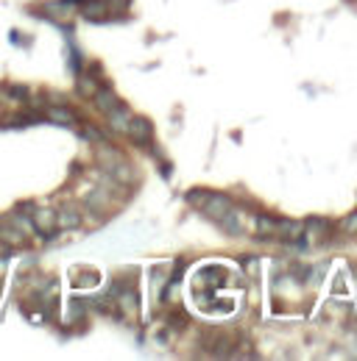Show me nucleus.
Here are the masks:
<instances>
[{
	"label": "nucleus",
	"mask_w": 357,
	"mask_h": 361,
	"mask_svg": "<svg viewBox=\"0 0 357 361\" xmlns=\"http://www.w3.org/2000/svg\"><path fill=\"white\" fill-rule=\"evenodd\" d=\"M341 231H344V233H349V236H357V211L355 214H349V217L341 222Z\"/></svg>",
	"instance_id": "obj_22"
},
{
	"label": "nucleus",
	"mask_w": 357,
	"mask_h": 361,
	"mask_svg": "<svg viewBox=\"0 0 357 361\" xmlns=\"http://www.w3.org/2000/svg\"><path fill=\"white\" fill-rule=\"evenodd\" d=\"M305 233L310 242H324L330 233H333V222L330 220H321V217H313L305 222Z\"/></svg>",
	"instance_id": "obj_13"
},
{
	"label": "nucleus",
	"mask_w": 357,
	"mask_h": 361,
	"mask_svg": "<svg viewBox=\"0 0 357 361\" xmlns=\"http://www.w3.org/2000/svg\"><path fill=\"white\" fill-rule=\"evenodd\" d=\"M56 225H59V231H75V228H81L84 225V208H81V203L64 200L56 208Z\"/></svg>",
	"instance_id": "obj_2"
},
{
	"label": "nucleus",
	"mask_w": 357,
	"mask_h": 361,
	"mask_svg": "<svg viewBox=\"0 0 357 361\" xmlns=\"http://www.w3.org/2000/svg\"><path fill=\"white\" fill-rule=\"evenodd\" d=\"M254 228H257V233H260V236H274V231H277V220H274V217L260 214V217H257V222H254Z\"/></svg>",
	"instance_id": "obj_18"
},
{
	"label": "nucleus",
	"mask_w": 357,
	"mask_h": 361,
	"mask_svg": "<svg viewBox=\"0 0 357 361\" xmlns=\"http://www.w3.org/2000/svg\"><path fill=\"white\" fill-rule=\"evenodd\" d=\"M31 225H34V233L39 239H53L59 233V225H56V208L50 206H36L31 211Z\"/></svg>",
	"instance_id": "obj_1"
},
{
	"label": "nucleus",
	"mask_w": 357,
	"mask_h": 361,
	"mask_svg": "<svg viewBox=\"0 0 357 361\" xmlns=\"http://www.w3.org/2000/svg\"><path fill=\"white\" fill-rule=\"evenodd\" d=\"M39 14L48 17L50 22H56V25H61V22L73 20L78 14V8L73 3H67V0H48V3L39 6Z\"/></svg>",
	"instance_id": "obj_4"
},
{
	"label": "nucleus",
	"mask_w": 357,
	"mask_h": 361,
	"mask_svg": "<svg viewBox=\"0 0 357 361\" xmlns=\"http://www.w3.org/2000/svg\"><path fill=\"white\" fill-rule=\"evenodd\" d=\"M101 89V67L92 64L89 72H75V95L84 98V100H92V95Z\"/></svg>",
	"instance_id": "obj_6"
},
{
	"label": "nucleus",
	"mask_w": 357,
	"mask_h": 361,
	"mask_svg": "<svg viewBox=\"0 0 357 361\" xmlns=\"http://www.w3.org/2000/svg\"><path fill=\"white\" fill-rule=\"evenodd\" d=\"M126 137H129L134 145H151V139H154V125H151L145 117H131V120H129V128H126Z\"/></svg>",
	"instance_id": "obj_8"
},
{
	"label": "nucleus",
	"mask_w": 357,
	"mask_h": 361,
	"mask_svg": "<svg viewBox=\"0 0 357 361\" xmlns=\"http://www.w3.org/2000/svg\"><path fill=\"white\" fill-rule=\"evenodd\" d=\"M78 14L84 17V20H89V22H103V20H109V3L106 0H87V3H81L78 6Z\"/></svg>",
	"instance_id": "obj_10"
},
{
	"label": "nucleus",
	"mask_w": 357,
	"mask_h": 361,
	"mask_svg": "<svg viewBox=\"0 0 357 361\" xmlns=\"http://www.w3.org/2000/svg\"><path fill=\"white\" fill-rule=\"evenodd\" d=\"M126 156L115 148V145H109V142H101V145H95V164L101 167V170H109L112 164H117V162H123Z\"/></svg>",
	"instance_id": "obj_11"
},
{
	"label": "nucleus",
	"mask_w": 357,
	"mask_h": 361,
	"mask_svg": "<svg viewBox=\"0 0 357 361\" xmlns=\"http://www.w3.org/2000/svg\"><path fill=\"white\" fill-rule=\"evenodd\" d=\"M274 236H279V239H299V236H305V222H296V220H277V231H274Z\"/></svg>",
	"instance_id": "obj_15"
},
{
	"label": "nucleus",
	"mask_w": 357,
	"mask_h": 361,
	"mask_svg": "<svg viewBox=\"0 0 357 361\" xmlns=\"http://www.w3.org/2000/svg\"><path fill=\"white\" fill-rule=\"evenodd\" d=\"M75 286H95L98 284V272L95 270H84V267H78L75 270V281H73Z\"/></svg>",
	"instance_id": "obj_19"
},
{
	"label": "nucleus",
	"mask_w": 357,
	"mask_h": 361,
	"mask_svg": "<svg viewBox=\"0 0 357 361\" xmlns=\"http://www.w3.org/2000/svg\"><path fill=\"white\" fill-rule=\"evenodd\" d=\"M106 117V131H112V134H126V128H129V120L134 117L123 103L120 106H115L112 112H106L103 114Z\"/></svg>",
	"instance_id": "obj_9"
},
{
	"label": "nucleus",
	"mask_w": 357,
	"mask_h": 361,
	"mask_svg": "<svg viewBox=\"0 0 357 361\" xmlns=\"http://www.w3.org/2000/svg\"><path fill=\"white\" fill-rule=\"evenodd\" d=\"M31 242V236H25L17 225H11L6 217H0V247H6L8 253H17V250H25Z\"/></svg>",
	"instance_id": "obj_3"
},
{
	"label": "nucleus",
	"mask_w": 357,
	"mask_h": 361,
	"mask_svg": "<svg viewBox=\"0 0 357 361\" xmlns=\"http://www.w3.org/2000/svg\"><path fill=\"white\" fill-rule=\"evenodd\" d=\"M355 278H357V267H355Z\"/></svg>",
	"instance_id": "obj_23"
},
{
	"label": "nucleus",
	"mask_w": 357,
	"mask_h": 361,
	"mask_svg": "<svg viewBox=\"0 0 357 361\" xmlns=\"http://www.w3.org/2000/svg\"><path fill=\"white\" fill-rule=\"evenodd\" d=\"M207 197H210V192H207V189H196V192H190V194H187L190 206H196V208H204Z\"/></svg>",
	"instance_id": "obj_20"
},
{
	"label": "nucleus",
	"mask_w": 357,
	"mask_h": 361,
	"mask_svg": "<svg viewBox=\"0 0 357 361\" xmlns=\"http://www.w3.org/2000/svg\"><path fill=\"white\" fill-rule=\"evenodd\" d=\"M81 137H84L87 142H92V145L106 142V131H101V128L92 125V123H84V125H81Z\"/></svg>",
	"instance_id": "obj_17"
},
{
	"label": "nucleus",
	"mask_w": 357,
	"mask_h": 361,
	"mask_svg": "<svg viewBox=\"0 0 357 361\" xmlns=\"http://www.w3.org/2000/svg\"><path fill=\"white\" fill-rule=\"evenodd\" d=\"M42 120L53 123V125H64V128H75L78 125V114L67 106V103H50L42 109Z\"/></svg>",
	"instance_id": "obj_5"
},
{
	"label": "nucleus",
	"mask_w": 357,
	"mask_h": 361,
	"mask_svg": "<svg viewBox=\"0 0 357 361\" xmlns=\"http://www.w3.org/2000/svg\"><path fill=\"white\" fill-rule=\"evenodd\" d=\"M221 225H224V231L226 233H235V236H243V233H249L254 225L249 222V217H246V211L243 208H235V206H229V211L218 220Z\"/></svg>",
	"instance_id": "obj_7"
},
{
	"label": "nucleus",
	"mask_w": 357,
	"mask_h": 361,
	"mask_svg": "<svg viewBox=\"0 0 357 361\" xmlns=\"http://www.w3.org/2000/svg\"><path fill=\"white\" fill-rule=\"evenodd\" d=\"M87 314V300H70V317L78 320Z\"/></svg>",
	"instance_id": "obj_21"
},
{
	"label": "nucleus",
	"mask_w": 357,
	"mask_h": 361,
	"mask_svg": "<svg viewBox=\"0 0 357 361\" xmlns=\"http://www.w3.org/2000/svg\"><path fill=\"white\" fill-rule=\"evenodd\" d=\"M92 103H95V109H98L101 114H106V112H112L115 106H120V98H117V92H115L112 86H101V89L92 95Z\"/></svg>",
	"instance_id": "obj_14"
},
{
	"label": "nucleus",
	"mask_w": 357,
	"mask_h": 361,
	"mask_svg": "<svg viewBox=\"0 0 357 361\" xmlns=\"http://www.w3.org/2000/svg\"><path fill=\"white\" fill-rule=\"evenodd\" d=\"M229 206H232V200L226 197V194H215V192H210V197H207V203H204V214L207 217H212V220H221L226 211H229Z\"/></svg>",
	"instance_id": "obj_12"
},
{
	"label": "nucleus",
	"mask_w": 357,
	"mask_h": 361,
	"mask_svg": "<svg viewBox=\"0 0 357 361\" xmlns=\"http://www.w3.org/2000/svg\"><path fill=\"white\" fill-rule=\"evenodd\" d=\"M103 173H109L112 178L117 180V183H123V186H131L134 180H137V170L123 159V162H117V164H112L109 170H103Z\"/></svg>",
	"instance_id": "obj_16"
}]
</instances>
